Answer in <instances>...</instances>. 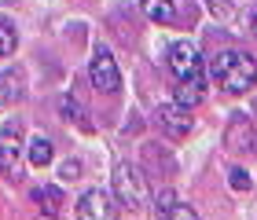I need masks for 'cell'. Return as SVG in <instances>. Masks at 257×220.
<instances>
[{
  "label": "cell",
  "instance_id": "obj_1",
  "mask_svg": "<svg viewBox=\"0 0 257 220\" xmlns=\"http://www.w3.org/2000/svg\"><path fill=\"white\" fill-rule=\"evenodd\" d=\"M209 70H213V81L224 92L242 96V92H250L253 81H257V59L246 55V52H220Z\"/></svg>",
  "mask_w": 257,
  "mask_h": 220
},
{
  "label": "cell",
  "instance_id": "obj_2",
  "mask_svg": "<svg viewBox=\"0 0 257 220\" xmlns=\"http://www.w3.org/2000/svg\"><path fill=\"white\" fill-rule=\"evenodd\" d=\"M110 187H114L118 205H128V209H144L147 205V180H144V172L136 165H128V161H121V165L114 169Z\"/></svg>",
  "mask_w": 257,
  "mask_h": 220
},
{
  "label": "cell",
  "instance_id": "obj_3",
  "mask_svg": "<svg viewBox=\"0 0 257 220\" xmlns=\"http://www.w3.org/2000/svg\"><path fill=\"white\" fill-rule=\"evenodd\" d=\"M88 77H92V88L103 92V96H114L121 88V70H118V63H114V55L107 48H96V55L88 63Z\"/></svg>",
  "mask_w": 257,
  "mask_h": 220
},
{
  "label": "cell",
  "instance_id": "obj_4",
  "mask_svg": "<svg viewBox=\"0 0 257 220\" xmlns=\"http://www.w3.org/2000/svg\"><path fill=\"white\" fill-rule=\"evenodd\" d=\"M169 70L177 81H195L202 77V55H198V48L191 41H177L169 48Z\"/></svg>",
  "mask_w": 257,
  "mask_h": 220
},
{
  "label": "cell",
  "instance_id": "obj_5",
  "mask_svg": "<svg viewBox=\"0 0 257 220\" xmlns=\"http://www.w3.org/2000/svg\"><path fill=\"white\" fill-rule=\"evenodd\" d=\"M77 220H118V198L99 187L85 191L77 198Z\"/></svg>",
  "mask_w": 257,
  "mask_h": 220
},
{
  "label": "cell",
  "instance_id": "obj_6",
  "mask_svg": "<svg viewBox=\"0 0 257 220\" xmlns=\"http://www.w3.org/2000/svg\"><path fill=\"white\" fill-rule=\"evenodd\" d=\"M155 118H158L162 129H166L169 136H177V140L191 132V114H188V107H180V103H162Z\"/></svg>",
  "mask_w": 257,
  "mask_h": 220
},
{
  "label": "cell",
  "instance_id": "obj_7",
  "mask_svg": "<svg viewBox=\"0 0 257 220\" xmlns=\"http://www.w3.org/2000/svg\"><path fill=\"white\" fill-rule=\"evenodd\" d=\"M19 161H22V140L15 129H4L0 132V172L19 176Z\"/></svg>",
  "mask_w": 257,
  "mask_h": 220
},
{
  "label": "cell",
  "instance_id": "obj_8",
  "mask_svg": "<svg viewBox=\"0 0 257 220\" xmlns=\"http://www.w3.org/2000/svg\"><path fill=\"white\" fill-rule=\"evenodd\" d=\"M253 143H257L253 125L239 114V118L228 125V132H224V147H228V150H253Z\"/></svg>",
  "mask_w": 257,
  "mask_h": 220
},
{
  "label": "cell",
  "instance_id": "obj_9",
  "mask_svg": "<svg viewBox=\"0 0 257 220\" xmlns=\"http://www.w3.org/2000/svg\"><path fill=\"white\" fill-rule=\"evenodd\" d=\"M33 202L41 205V213H44V216H59V213H63V205H66L63 191H59V187H52V183H44V187L33 191Z\"/></svg>",
  "mask_w": 257,
  "mask_h": 220
},
{
  "label": "cell",
  "instance_id": "obj_10",
  "mask_svg": "<svg viewBox=\"0 0 257 220\" xmlns=\"http://www.w3.org/2000/svg\"><path fill=\"white\" fill-rule=\"evenodd\" d=\"M140 11H144L151 22H158V26H169V22L177 19L173 0H140Z\"/></svg>",
  "mask_w": 257,
  "mask_h": 220
},
{
  "label": "cell",
  "instance_id": "obj_11",
  "mask_svg": "<svg viewBox=\"0 0 257 220\" xmlns=\"http://www.w3.org/2000/svg\"><path fill=\"white\" fill-rule=\"evenodd\" d=\"M206 81L202 77H195V81H180V85H177V103H180V107H195V103H202V96H206Z\"/></svg>",
  "mask_w": 257,
  "mask_h": 220
},
{
  "label": "cell",
  "instance_id": "obj_12",
  "mask_svg": "<svg viewBox=\"0 0 257 220\" xmlns=\"http://www.w3.org/2000/svg\"><path fill=\"white\" fill-rule=\"evenodd\" d=\"M52 158H55L52 140H48V136H33V143H30V161L41 169V165H52Z\"/></svg>",
  "mask_w": 257,
  "mask_h": 220
},
{
  "label": "cell",
  "instance_id": "obj_13",
  "mask_svg": "<svg viewBox=\"0 0 257 220\" xmlns=\"http://www.w3.org/2000/svg\"><path fill=\"white\" fill-rule=\"evenodd\" d=\"M15 44H19V37H15V26L0 19V55H11V52H15Z\"/></svg>",
  "mask_w": 257,
  "mask_h": 220
},
{
  "label": "cell",
  "instance_id": "obj_14",
  "mask_svg": "<svg viewBox=\"0 0 257 220\" xmlns=\"http://www.w3.org/2000/svg\"><path fill=\"white\" fill-rule=\"evenodd\" d=\"M162 220H198V213L191 209V205H184V202H173L166 213H162Z\"/></svg>",
  "mask_w": 257,
  "mask_h": 220
},
{
  "label": "cell",
  "instance_id": "obj_15",
  "mask_svg": "<svg viewBox=\"0 0 257 220\" xmlns=\"http://www.w3.org/2000/svg\"><path fill=\"white\" fill-rule=\"evenodd\" d=\"M228 176H231V180H228V183H231V191H250V183H253V180H250V172H246V169H239V165L231 169Z\"/></svg>",
  "mask_w": 257,
  "mask_h": 220
},
{
  "label": "cell",
  "instance_id": "obj_16",
  "mask_svg": "<svg viewBox=\"0 0 257 220\" xmlns=\"http://www.w3.org/2000/svg\"><path fill=\"white\" fill-rule=\"evenodd\" d=\"M59 172H63L66 180H77V176H81V161H77V158H70V161H63V169H59Z\"/></svg>",
  "mask_w": 257,
  "mask_h": 220
},
{
  "label": "cell",
  "instance_id": "obj_17",
  "mask_svg": "<svg viewBox=\"0 0 257 220\" xmlns=\"http://www.w3.org/2000/svg\"><path fill=\"white\" fill-rule=\"evenodd\" d=\"M59 110L66 114V118H81V107H77V103H74V99H66V96L59 99Z\"/></svg>",
  "mask_w": 257,
  "mask_h": 220
},
{
  "label": "cell",
  "instance_id": "obj_18",
  "mask_svg": "<svg viewBox=\"0 0 257 220\" xmlns=\"http://www.w3.org/2000/svg\"><path fill=\"white\" fill-rule=\"evenodd\" d=\"M209 11H213V15H228V4L224 0H209Z\"/></svg>",
  "mask_w": 257,
  "mask_h": 220
},
{
  "label": "cell",
  "instance_id": "obj_19",
  "mask_svg": "<svg viewBox=\"0 0 257 220\" xmlns=\"http://www.w3.org/2000/svg\"><path fill=\"white\" fill-rule=\"evenodd\" d=\"M246 22H250V30H253V33H257V4H253V8H250V11H246Z\"/></svg>",
  "mask_w": 257,
  "mask_h": 220
},
{
  "label": "cell",
  "instance_id": "obj_20",
  "mask_svg": "<svg viewBox=\"0 0 257 220\" xmlns=\"http://www.w3.org/2000/svg\"><path fill=\"white\" fill-rule=\"evenodd\" d=\"M4 85H8V81H4V74H0V103L8 99V88H4Z\"/></svg>",
  "mask_w": 257,
  "mask_h": 220
},
{
  "label": "cell",
  "instance_id": "obj_21",
  "mask_svg": "<svg viewBox=\"0 0 257 220\" xmlns=\"http://www.w3.org/2000/svg\"><path fill=\"white\" fill-rule=\"evenodd\" d=\"M8 4H15V0H0V8H8Z\"/></svg>",
  "mask_w": 257,
  "mask_h": 220
}]
</instances>
